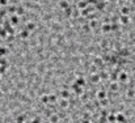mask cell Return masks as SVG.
<instances>
[{"label":"cell","instance_id":"277c9868","mask_svg":"<svg viewBox=\"0 0 135 123\" xmlns=\"http://www.w3.org/2000/svg\"><path fill=\"white\" fill-rule=\"evenodd\" d=\"M17 22H18V16H12L11 17V25H17Z\"/></svg>","mask_w":135,"mask_h":123},{"label":"cell","instance_id":"ba28073f","mask_svg":"<svg viewBox=\"0 0 135 123\" xmlns=\"http://www.w3.org/2000/svg\"><path fill=\"white\" fill-rule=\"evenodd\" d=\"M8 0H0V5H7Z\"/></svg>","mask_w":135,"mask_h":123},{"label":"cell","instance_id":"6da1fadb","mask_svg":"<svg viewBox=\"0 0 135 123\" xmlns=\"http://www.w3.org/2000/svg\"><path fill=\"white\" fill-rule=\"evenodd\" d=\"M59 7H60V9H68L70 8V4H68V1L67 0H60L59 1Z\"/></svg>","mask_w":135,"mask_h":123},{"label":"cell","instance_id":"7a4b0ae2","mask_svg":"<svg viewBox=\"0 0 135 123\" xmlns=\"http://www.w3.org/2000/svg\"><path fill=\"white\" fill-rule=\"evenodd\" d=\"M25 29L26 30H29V32H32V30H34L36 29V25H34V22H26V25H25Z\"/></svg>","mask_w":135,"mask_h":123},{"label":"cell","instance_id":"3957f363","mask_svg":"<svg viewBox=\"0 0 135 123\" xmlns=\"http://www.w3.org/2000/svg\"><path fill=\"white\" fill-rule=\"evenodd\" d=\"M20 37H21L22 40H26V38L29 37V30H26V29L21 30V33H20Z\"/></svg>","mask_w":135,"mask_h":123},{"label":"cell","instance_id":"5b68a950","mask_svg":"<svg viewBox=\"0 0 135 123\" xmlns=\"http://www.w3.org/2000/svg\"><path fill=\"white\" fill-rule=\"evenodd\" d=\"M16 13H17L18 16H20V14H24V13H25V9H24L22 7H18V8L16 9Z\"/></svg>","mask_w":135,"mask_h":123},{"label":"cell","instance_id":"52a82bcc","mask_svg":"<svg viewBox=\"0 0 135 123\" xmlns=\"http://www.w3.org/2000/svg\"><path fill=\"white\" fill-rule=\"evenodd\" d=\"M7 51H8V50H7L5 47H0V56H1V55H5Z\"/></svg>","mask_w":135,"mask_h":123},{"label":"cell","instance_id":"8fae6325","mask_svg":"<svg viewBox=\"0 0 135 123\" xmlns=\"http://www.w3.org/2000/svg\"><path fill=\"white\" fill-rule=\"evenodd\" d=\"M83 29H84V30H87V32H88V30H89V26H88V25H84V26H83Z\"/></svg>","mask_w":135,"mask_h":123},{"label":"cell","instance_id":"7c38bea8","mask_svg":"<svg viewBox=\"0 0 135 123\" xmlns=\"http://www.w3.org/2000/svg\"><path fill=\"white\" fill-rule=\"evenodd\" d=\"M0 43H1V38H0Z\"/></svg>","mask_w":135,"mask_h":123},{"label":"cell","instance_id":"9c48e42d","mask_svg":"<svg viewBox=\"0 0 135 123\" xmlns=\"http://www.w3.org/2000/svg\"><path fill=\"white\" fill-rule=\"evenodd\" d=\"M104 30H105V32H109V30H110V26H109V25H108V26L104 25Z\"/></svg>","mask_w":135,"mask_h":123},{"label":"cell","instance_id":"8992f818","mask_svg":"<svg viewBox=\"0 0 135 123\" xmlns=\"http://www.w3.org/2000/svg\"><path fill=\"white\" fill-rule=\"evenodd\" d=\"M5 37H7L5 29H1V28H0V38H5Z\"/></svg>","mask_w":135,"mask_h":123},{"label":"cell","instance_id":"30bf717a","mask_svg":"<svg viewBox=\"0 0 135 123\" xmlns=\"http://www.w3.org/2000/svg\"><path fill=\"white\" fill-rule=\"evenodd\" d=\"M62 96H63L64 98H67V97H68V92H62Z\"/></svg>","mask_w":135,"mask_h":123}]
</instances>
